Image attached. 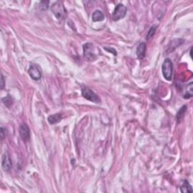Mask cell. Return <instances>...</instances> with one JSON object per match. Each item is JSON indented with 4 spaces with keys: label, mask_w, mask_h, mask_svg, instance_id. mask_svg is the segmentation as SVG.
Here are the masks:
<instances>
[{
    "label": "cell",
    "mask_w": 193,
    "mask_h": 193,
    "mask_svg": "<svg viewBox=\"0 0 193 193\" xmlns=\"http://www.w3.org/2000/svg\"><path fill=\"white\" fill-rule=\"evenodd\" d=\"M51 12L54 14V15L57 18L58 20L64 19L67 14V10L62 2H56L55 3H54L51 5Z\"/></svg>",
    "instance_id": "6da1fadb"
},
{
    "label": "cell",
    "mask_w": 193,
    "mask_h": 193,
    "mask_svg": "<svg viewBox=\"0 0 193 193\" xmlns=\"http://www.w3.org/2000/svg\"><path fill=\"white\" fill-rule=\"evenodd\" d=\"M84 57L88 61H94L97 59L96 48L91 43H86L83 46Z\"/></svg>",
    "instance_id": "7a4b0ae2"
},
{
    "label": "cell",
    "mask_w": 193,
    "mask_h": 193,
    "mask_svg": "<svg viewBox=\"0 0 193 193\" xmlns=\"http://www.w3.org/2000/svg\"><path fill=\"white\" fill-rule=\"evenodd\" d=\"M162 74L164 78L168 81H170L173 75V64L170 59H165L162 64Z\"/></svg>",
    "instance_id": "3957f363"
},
{
    "label": "cell",
    "mask_w": 193,
    "mask_h": 193,
    "mask_svg": "<svg viewBox=\"0 0 193 193\" xmlns=\"http://www.w3.org/2000/svg\"><path fill=\"white\" fill-rule=\"evenodd\" d=\"M82 96L87 99L88 100L91 101V102L95 103V104H100V99L97 95L95 94L92 90H91L88 88L85 87L82 89Z\"/></svg>",
    "instance_id": "277c9868"
},
{
    "label": "cell",
    "mask_w": 193,
    "mask_h": 193,
    "mask_svg": "<svg viewBox=\"0 0 193 193\" xmlns=\"http://www.w3.org/2000/svg\"><path fill=\"white\" fill-rule=\"evenodd\" d=\"M127 11V7L125 6L123 4L117 5L115 6V10H114L113 14H112V18L115 21L122 19L126 15Z\"/></svg>",
    "instance_id": "5b68a950"
},
{
    "label": "cell",
    "mask_w": 193,
    "mask_h": 193,
    "mask_svg": "<svg viewBox=\"0 0 193 193\" xmlns=\"http://www.w3.org/2000/svg\"><path fill=\"white\" fill-rule=\"evenodd\" d=\"M19 133L20 137H21L23 141L27 142L30 139V130H29V127H28L27 124L23 123L20 125Z\"/></svg>",
    "instance_id": "8992f818"
},
{
    "label": "cell",
    "mask_w": 193,
    "mask_h": 193,
    "mask_svg": "<svg viewBox=\"0 0 193 193\" xmlns=\"http://www.w3.org/2000/svg\"><path fill=\"white\" fill-rule=\"evenodd\" d=\"M28 73H29V76L35 81H38L42 78V72H41L39 67L35 65H30L29 70H28Z\"/></svg>",
    "instance_id": "52a82bcc"
},
{
    "label": "cell",
    "mask_w": 193,
    "mask_h": 193,
    "mask_svg": "<svg viewBox=\"0 0 193 193\" xmlns=\"http://www.w3.org/2000/svg\"><path fill=\"white\" fill-rule=\"evenodd\" d=\"M12 160H11L9 155L7 154V153H5V154L3 155V160H2V168H3V169L5 171L8 172L10 171L11 169H12Z\"/></svg>",
    "instance_id": "ba28073f"
},
{
    "label": "cell",
    "mask_w": 193,
    "mask_h": 193,
    "mask_svg": "<svg viewBox=\"0 0 193 193\" xmlns=\"http://www.w3.org/2000/svg\"><path fill=\"white\" fill-rule=\"evenodd\" d=\"M146 51H147V46L144 42H140L137 48V55L140 59H143L145 57Z\"/></svg>",
    "instance_id": "9c48e42d"
},
{
    "label": "cell",
    "mask_w": 193,
    "mask_h": 193,
    "mask_svg": "<svg viewBox=\"0 0 193 193\" xmlns=\"http://www.w3.org/2000/svg\"><path fill=\"white\" fill-rule=\"evenodd\" d=\"M63 119V116L61 113H56L53 114V115H51L48 116V121L51 125H54V124H57L61 121Z\"/></svg>",
    "instance_id": "30bf717a"
},
{
    "label": "cell",
    "mask_w": 193,
    "mask_h": 193,
    "mask_svg": "<svg viewBox=\"0 0 193 193\" xmlns=\"http://www.w3.org/2000/svg\"><path fill=\"white\" fill-rule=\"evenodd\" d=\"M92 20L94 22L102 21L104 20V14L100 10L95 11L92 14Z\"/></svg>",
    "instance_id": "8fae6325"
},
{
    "label": "cell",
    "mask_w": 193,
    "mask_h": 193,
    "mask_svg": "<svg viewBox=\"0 0 193 193\" xmlns=\"http://www.w3.org/2000/svg\"><path fill=\"white\" fill-rule=\"evenodd\" d=\"M2 100H3V103L4 104L5 106H7L8 108L12 107V106L13 105V99L10 95H7V96L3 97V98L2 99Z\"/></svg>",
    "instance_id": "7c38bea8"
},
{
    "label": "cell",
    "mask_w": 193,
    "mask_h": 193,
    "mask_svg": "<svg viewBox=\"0 0 193 193\" xmlns=\"http://www.w3.org/2000/svg\"><path fill=\"white\" fill-rule=\"evenodd\" d=\"M180 190L181 192H192V186H191L190 184L187 182L186 180H185L183 182V185H182V186L180 187Z\"/></svg>",
    "instance_id": "4fadbf2b"
},
{
    "label": "cell",
    "mask_w": 193,
    "mask_h": 193,
    "mask_svg": "<svg viewBox=\"0 0 193 193\" xmlns=\"http://www.w3.org/2000/svg\"><path fill=\"white\" fill-rule=\"evenodd\" d=\"M186 106H183V107L180 108V110H179L177 114V119L178 122H180V121L183 120V117H184V114L185 113V112H186Z\"/></svg>",
    "instance_id": "5bb4252c"
},
{
    "label": "cell",
    "mask_w": 193,
    "mask_h": 193,
    "mask_svg": "<svg viewBox=\"0 0 193 193\" xmlns=\"http://www.w3.org/2000/svg\"><path fill=\"white\" fill-rule=\"evenodd\" d=\"M192 93H193L192 82H191V83L188 85V87H187V91L184 94V98L185 99L191 98V97H192Z\"/></svg>",
    "instance_id": "9a60e30c"
},
{
    "label": "cell",
    "mask_w": 193,
    "mask_h": 193,
    "mask_svg": "<svg viewBox=\"0 0 193 193\" xmlns=\"http://www.w3.org/2000/svg\"><path fill=\"white\" fill-rule=\"evenodd\" d=\"M156 29H157V27H155V26H153V27H151L150 29H149V30L148 31V33L147 35V40H149V39L153 38V35H155V32H156Z\"/></svg>",
    "instance_id": "2e32d148"
},
{
    "label": "cell",
    "mask_w": 193,
    "mask_h": 193,
    "mask_svg": "<svg viewBox=\"0 0 193 193\" xmlns=\"http://www.w3.org/2000/svg\"><path fill=\"white\" fill-rule=\"evenodd\" d=\"M7 135V131L5 127H1V133H0V136H1V139L4 140L5 137H6Z\"/></svg>",
    "instance_id": "e0dca14e"
},
{
    "label": "cell",
    "mask_w": 193,
    "mask_h": 193,
    "mask_svg": "<svg viewBox=\"0 0 193 193\" xmlns=\"http://www.w3.org/2000/svg\"><path fill=\"white\" fill-rule=\"evenodd\" d=\"M48 4H49V2H41L40 8L42 9V10H46L48 8Z\"/></svg>",
    "instance_id": "ac0fdd59"
},
{
    "label": "cell",
    "mask_w": 193,
    "mask_h": 193,
    "mask_svg": "<svg viewBox=\"0 0 193 193\" xmlns=\"http://www.w3.org/2000/svg\"><path fill=\"white\" fill-rule=\"evenodd\" d=\"M5 87V78L3 76V75H1V84H0V88L1 89H3Z\"/></svg>",
    "instance_id": "d6986e66"
}]
</instances>
